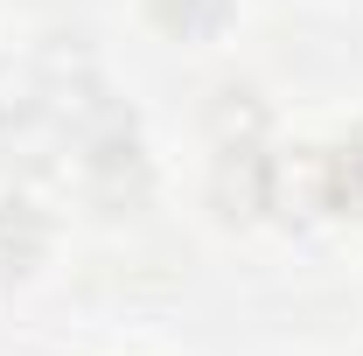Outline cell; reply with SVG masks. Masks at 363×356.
I'll use <instances>...</instances> for the list:
<instances>
[{
  "mask_svg": "<svg viewBox=\"0 0 363 356\" xmlns=\"http://www.w3.org/2000/svg\"><path fill=\"white\" fill-rule=\"evenodd\" d=\"M217 203H224V217L272 210V168H266L259 147H224V161H217Z\"/></svg>",
  "mask_w": 363,
  "mask_h": 356,
  "instance_id": "cell-1",
  "label": "cell"
},
{
  "mask_svg": "<svg viewBox=\"0 0 363 356\" xmlns=\"http://www.w3.org/2000/svg\"><path fill=\"white\" fill-rule=\"evenodd\" d=\"M35 252H43V223L28 217L21 203H14V217L0 210V272H21Z\"/></svg>",
  "mask_w": 363,
  "mask_h": 356,
  "instance_id": "cell-4",
  "label": "cell"
},
{
  "mask_svg": "<svg viewBox=\"0 0 363 356\" xmlns=\"http://www.w3.org/2000/svg\"><path fill=\"white\" fill-rule=\"evenodd\" d=\"M210 126H217V133H245V147H252V140H259V126H266V105H259V98H252V91H217V105H210Z\"/></svg>",
  "mask_w": 363,
  "mask_h": 356,
  "instance_id": "cell-3",
  "label": "cell"
},
{
  "mask_svg": "<svg viewBox=\"0 0 363 356\" xmlns=\"http://www.w3.org/2000/svg\"><path fill=\"white\" fill-rule=\"evenodd\" d=\"M342 182H350V196H357V203H363V140H357V147H350V168H342Z\"/></svg>",
  "mask_w": 363,
  "mask_h": 356,
  "instance_id": "cell-5",
  "label": "cell"
},
{
  "mask_svg": "<svg viewBox=\"0 0 363 356\" xmlns=\"http://www.w3.org/2000/svg\"><path fill=\"white\" fill-rule=\"evenodd\" d=\"M154 14H161V28H175V35H217L230 14V0H154Z\"/></svg>",
  "mask_w": 363,
  "mask_h": 356,
  "instance_id": "cell-2",
  "label": "cell"
}]
</instances>
